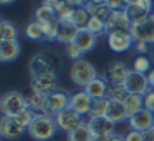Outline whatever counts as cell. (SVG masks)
Instances as JSON below:
<instances>
[{"label":"cell","instance_id":"8d00e7d4","mask_svg":"<svg viewBox=\"0 0 154 141\" xmlns=\"http://www.w3.org/2000/svg\"><path fill=\"white\" fill-rule=\"evenodd\" d=\"M144 108L154 114V90H150L144 96Z\"/></svg>","mask_w":154,"mask_h":141},{"label":"cell","instance_id":"9a60e30c","mask_svg":"<svg viewBox=\"0 0 154 141\" xmlns=\"http://www.w3.org/2000/svg\"><path fill=\"white\" fill-rule=\"evenodd\" d=\"M78 27L70 21V20H58L57 24V41L67 45L72 44L78 35Z\"/></svg>","mask_w":154,"mask_h":141},{"label":"cell","instance_id":"ba28073f","mask_svg":"<svg viewBox=\"0 0 154 141\" xmlns=\"http://www.w3.org/2000/svg\"><path fill=\"white\" fill-rule=\"evenodd\" d=\"M69 102H70V96L63 92V90H55L51 95L47 96V107L44 114H48L51 117H55L58 113L64 111L69 108Z\"/></svg>","mask_w":154,"mask_h":141},{"label":"cell","instance_id":"e0dca14e","mask_svg":"<svg viewBox=\"0 0 154 141\" xmlns=\"http://www.w3.org/2000/svg\"><path fill=\"white\" fill-rule=\"evenodd\" d=\"M91 102H93V99L82 90V92H78L75 95H70L69 108L73 110L75 113H78L79 116H85V114L90 113Z\"/></svg>","mask_w":154,"mask_h":141},{"label":"cell","instance_id":"83f0119b","mask_svg":"<svg viewBox=\"0 0 154 141\" xmlns=\"http://www.w3.org/2000/svg\"><path fill=\"white\" fill-rule=\"evenodd\" d=\"M90 14L87 12L85 6H76V9L73 11L72 17H70V21L78 27V29H85L88 21H90Z\"/></svg>","mask_w":154,"mask_h":141},{"label":"cell","instance_id":"4dcf8cb0","mask_svg":"<svg viewBox=\"0 0 154 141\" xmlns=\"http://www.w3.org/2000/svg\"><path fill=\"white\" fill-rule=\"evenodd\" d=\"M132 71H135V72H138V74L147 75V72L151 71V60L148 59V56H141V54H139V56L133 60Z\"/></svg>","mask_w":154,"mask_h":141},{"label":"cell","instance_id":"d590c367","mask_svg":"<svg viewBox=\"0 0 154 141\" xmlns=\"http://www.w3.org/2000/svg\"><path fill=\"white\" fill-rule=\"evenodd\" d=\"M82 54H84V53H82L79 48L76 47L73 42L66 45V56H67V57L72 60V63H73V62H78V60H81V59H82Z\"/></svg>","mask_w":154,"mask_h":141},{"label":"cell","instance_id":"6da1fadb","mask_svg":"<svg viewBox=\"0 0 154 141\" xmlns=\"http://www.w3.org/2000/svg\"><path fill=\"white\" fill-rule=\"evenodd\" d=\"M57 131L58 126L55 123V119L44 113L35 114L32 125L27 128V134L35 141H50L55 137Z\"/></svg>","mask_w":154,"mask_h":141},{"label":"cell","instance_id":"9c48e42d","mask_svg":"<svg viewBox=\"0 0 154 141\" xmlns=\"http://www.w3.org/2000/svg\"><path fill=\"white\" fill-rule=\"evenodd\" d=\"M27 132V128H24L15 117H0V137L5 140H18Z\"/></svg>","mask_w":154,"mask_h":141},{"label":"cell","instance_id":"4316f807","mask_svg":"<svg viewBox=\"0 0 154 141\" xmlns=\"http://www.w3.org/2000/svg\"><path fill=\"white\" fill-rule=\"evenodd\" d=\"M109 107V98H100V99H93L91 108L88 113V117H106Z\"/></svg>","mask_w":154,"mask_h":141},{"label":"cell","instance_id":"8fae6325","mask_svg":"<svg viewBox=\"0 0 154 141\" xmlns=\"http://www.w3.org/2000/svg\"><path fill=\"white\" fill-rule=\"evenodd\" d=\"M124 87L127 89V92L130 95H141V96H145L151 90L147 75L138 74L135 71H130V74H129V77L124 83Z\"/></svg>","mask_w":154,"mask_h":141},{"label":"cell","instance_id":"4fadbf2b","mask_svg":"<svg viewBox=\"0 0 154 141\" xmlns=\"http://www.w3.org/2000/svg\"><path fill=\"white\" fill-rule=\"evenodd\" d=\"M135 39L130 33H123V32H115V33H108V47L114 53H126L127 50L133 47Z\"/></svg>","mask_w":154,"mask_h":141},{"label":"cell","instance_id":"277c9868","mask_svg":"<svg viewBox=\"0 0 154 141\" xmlns=\"http://www.w3.org/2000/svg\"><path fill=\"white\" fill-rule=\"evenodd\" d=\"M130 35L135 42H147L154 45V14H148L144 18L133 21Z\"/></svg>","mask_w":154,"mask_h":141},{"label":"cell","instance_id":"7402d4cb","mask_svg":"<svg viewBox=\"0 0 154 141\" xmlns=\"http://www.w3.org/2000/svg\"><path fill=\"white\" fill-rule=\"evenodd\" d=\"M106 117H108L114 125H118V123H123V122L129 120V116H127V113H126L124 105H123L121 102L111 101V99H109V107H108Z\"/></svg>","mask_w":154,"mask_h":141},{"label":"cell","instance_id":"1f68e13d","mask_svg":"<svg viewBox=\"0 0 154 141\" xmlns=\"http://www.w3.org/2000/svg\"><path fill=\"white\" fill-rule=\"evenodd\" d=\"M85 29H88L91 33H94L97 38H100L103 35H106L108 36V30H106V23L100 20V18H90V21H88V24H87V27Z\"/></svg>","mask_w":154,"mask_h":141},{"label":"cell","instance_id":"f1b7e54d","mask_svg":"<svg viewBox=\"0 0 154 141\" xmlns=\"http://www.w3.org/2000/svg\"><path fill=\"white\" fill-rule=\"evenodd\" d=\"M26 36L32 41H45V35H44V30H42V26L38 23V21H30L27 26H26Z\"/></svg>","mask_w":154,"mask_h":141},{"label":"cell","instance_id":"3957f363","mask_svg":"<svg viewBox=\"0 0 154 141\" xmlns=\"http://www.w3.org/2000/svg\"><path fill=\"white\" fill-rule=\"evenodd\" d=\"M69 75H70L72 83H75L79 87H85L88 83H91L94 78H97V71L90 62L81 59V60L72 63Z\"/></svg>","mask_w":154,"mask_h":141},{"label":"cell","instance_id":"ac0fdd59","mask_svg":"<svg viewBox=\"0 0 154 141\" xmlns=\"http://www.w3.org/2000/svg\"><path fill=\"white\" fill-rule=\"evenodd\" d=\"M97 39L99 38L94 33H91L88 29H79L73 44L85 54V53H90L94 50V47L97 45Z\"/></svg>","mask_w":154,"mask_h":141},{"label":"cell","instance_id":"b9f144b4","mask_svg":"<svg viewBox=\"0 0 154 141\" xmlns=\"http://www.w3.org/2000/svg\"><path fill=\"white\" fill-rule=\"evenodd\" d=\"M142 140L144 141H154V128L142 132Z\"/></svg>","mask_w":154,"mask_h":141},{"label":"cell","instance_id":"7bdbcfd3","mask_svg":"<svg viewBox=\"0 0 154 141\" xmlns=\"http://www.w3.org/2000/svg\"><path fill=\"white\" fill-rule=\"evenodd\" d=\"M147 78H148V84H150V89L154 90V68L147 74Z\"/></svg>","mask_w":154,"mask_h":141},{"label":"cell","instance_id":"ffe728a7","mask_svg":"<svg viewBox=\"0 0 154 141\" xmlns=\"http://www.w3.org/2000/svg\"><path fill=\"white\" fill-rule=\"evenodd\" d=\"M108 90H109V84L105 80V77H97L94 78L91 83H88L84 87V92L88 95L91 99H100V98H106L108 96Z\"/></svg>","mask_w":154,"mask_h":141},{"label":"cell","instance_id":"44dd1931","mask_svg":"<svg viewBox=\"0 0 154 141\" xmlns=\"http://www.w3.org/2000/svg\"><path fill=\"white\" fill-rule=\"evenodd\" d=\"M21 54L18 41H0V62H14Z\"/></svg>","mask_w":154,"mask_h":141},{"label":"cell","instance_id":"e575fe53","mask_svg":"<svg viewBox=\"0 0 154 141\" xmlns=\"http://www.w3.org/2000/svg\"><path fill=\"white\" fill-rule=\"evenodd\" d=\"M35 114L36 113H33L32 110H29V108H26L21 114H18L15 119L24 126V128H29L30 125H32V122H33V119H35Z\"/></svg>","mask_w":154,"mask_h":141},{"label":"cell","instance_id":"d6986e66","mask_svg":"<svg viewBox=\"0 0 154 141\" xmlns=\"http://www.w3.org/2000/svg\"><path fill=\"white\" fill-rule=\"evenodd\" d=\"M35 21L39 24H52L58 21V17L54 11L52 2H44L36 11H35Z\"/></svg>","mask_w":154,"mask_h":141},{"label":"cell","instance_id":"f35d334b","mask_svg":"<svg viewBox=\"0 0 154 141\" xmlns=\"http://www.w3.org/2000/svg\"><path fill=\"white\" fill-rule=\"evenodd\" d=\"M93 141H124V137L114 134V135H94Z\"/></svg>","mask_w":154,"mask_h":141},{"label":"cell","instance_id":"8992f818","mask_svg":"<svg viewBox=\"0 0 154 141\" xmlns=\"http://www.w3.org/2000/svg\"><path fill=\"white\" fill-rule=\"evenodd\" d=\"M106 23V30L108 33H115V32H123V33H130L133 21L127 15L126 9L121 11H112L111 15L108 17Z\"/></svg>","mask_w":154,"mask_h":141},{"label":"cell","instance_id":"484cf974","mask_svg":"<svg viewBox=\"0 0 154 141\" xmlns=\"http://www.w3.org/2000/svg\"><path fill=\"white\" fill-rule=\"evenodd\" d=\"M93 138H94V135L90 131L87 122H84L75 131H72L70 134H67V141H93Z\"/></svg>","mask_w":154,"mask_h":141},{"label":"cell","instance_id":"d4e9b609","mask_svg":"<svg viewBox=\"0 0 154 141\" xmlns=\"http://www.w3.org/2000/svg\"><path fill=\"white\" fill-rule=\"evenodd\" d=\"M123 105L126 108L127 116L132 117L138 111L144 110V96H141V95H129L127 99L123 102Z\"/></svg>","mask_w":154,"mask_h":141},{"label":"cell","instance_id":"603a6c76","mask_svg":"<svg viewBox=\"0 0 154 141\" xmlns=\"http://www.w3.org/2000/svg\"><path fill=\"white\" fill-rule=\"evenodd\" d=\"M26 98V107L29 110H32L33 113H44L45 107H47V96L41 93H36L33 90H30L27 95H24Z\"/></svg>","mask_w":154,"mask_h":141},{"label":"cell","instance_id":"5bb4252c","mask_svg":"<svg viewBox=\"0 0 154 141\" xmlns=\"http://www.w3.org/2000/svg\"><path fill=\"white\" fill-rule=\"evenodd\" d=\"M129 125L130 129L138 131V132H145L148 129L154 128V114L148 110H141L132 117H129Z\"/></svg>","mask_w":154,"mask_h":141},{"label":"cell","instance_id":"d6a6232c","mask_svg":"<svg viewBox=\"0 0 154 141\" xmlns=\"http://www.w3.org/2000/svg\"><path fill=\"white\" fill-rule=\"evenodd\" d=\"M129 92L124 86H109V90H108V98L111 101H117V102H124L129 96Z\"/></svg>","mask_w":154,"mask_h":141},{"label":"cell","instance_id":"52a82bcc","mask_svg":"<svg viewBox=\"0 0 154 141\" xmlns=\"http://www.w3.org/2000/svg\"><path fill=\"white\" fill-rule=\"evenodd\" d=\"M130 71L124 62H112L105 69V80L109 86H124Z\"/></svg>","mask_w":154,"mask_h":141},{"label":"cell","instance_id":"7a4b0ae2","mask_svg":"<svg viewBox=\"0 0 154 141\" xmlns=\"http://www.w3.org/2000/svg\"><path fill=\"white\" fill-rule=\"evenodd\" d=\"M26 108V98L18 90L6 92L0 98V113L5 117H17Z\"/></svg>","mask_w":154,"mask_h":141},{"label":"cell","instance_id":"7c38bea8","mask_svg":"<svg viewBox=\"0 0 154 141\" xmlns=\"http://www.w3.org/2000/svg\"><path fill=\"white\" fill-rule=\"evenodd\" d=\"M57 86H58V81H57L55 74H48V75H42V77L30 80V89L36 93L45 95V96L58 90Z\"/></svg>","mask_w":154,"mask_h":141},{"label":"cell","instance_id":"74e56055","mask_svg":"<svg viewBox=\"0 0 154 141\" xmlns=\"http://www.w3.org/2000/svg\"><path fill=\"white\" fill-rule=\"evenodd\" d=\"M105 3H106V6H108L111 11H121V9H126V2H121V0H106Z\"/></svg>","mask_w":154,"mask_h":141},{"label":"cell","instance_id":"30bf717a","mask_svg":"<svg viewBox=\"0 0 154 141\" xmlns=\"http://www.w3.org/2000/svg\"><path fill=\"white\" fill-rule=\"evenodd\" d=\"M54 119H55V123H57L58 129L63 131V132H66V134H70V132L75 131L79 125L84 123L82 116H79L78 113H75V111L70 110V108H67V110L58 113Z\"/></svg>","mask_w":154,"mask_h":141},{"label":"cell","instance_id":"f546056e","mask_svg":"<svg viewBox=\"0 0 154 141\" xmlns=\"http://www.w3.org/2000/svg\"><path fill=\"white\" fill-rule=\"evenodd\" d=\"M126 12H127V15L130 17L132 21H138V20L144 18L145 15H148V12L145 9H142L141 6H138L135 0L126 2Z\"/></svg>","mask_w":154,"mask_h":141},{"label":"cell","instance_id":"ee69618b","mask_svg":"<svg viewBox=\"0 0 154 141\" xmlns=\"http://www.w3.org/2000/svg\"><path fill=\"white\" fill-rule=\"evenodd\" d=\"M3 23H5V21L0 18V39H2V32H3Z\"/></svg>","mask_w":154,"mask_h":141},{"label":"cell","instance_id":"bcb514c9","mask_svg":"<svg viewBox=\"0 0 154 141\" xmlns=\"http://www.w3.org/2000/svg\"><path fill=\"white\" fill-rule=\"evenodd\" d=\"M0 98H2V96H0Z\"/></svg>","mask_w":154,"mask_h":141},{"label":"cell","instance_id":"cb8c5ba5","mask_svg":"<svg viewBox=\"0 0 154 141\" xmlns=\"http://www.w3.org/2000/svg\"><path fill=\"white\" fill-rule=\"evenodd\" d=\"M85 9H87V12L90 14V17H93V18H100L103 21H106L108 17H109L111 12H112V11L106 6L105 2H97V0H94V2H87Z\"/></svg>","mask_w":154,"mask_h":141},{"label":"cell","instance_id":"2e32d148","mask_svg":"<svg viewBox=\"0 0 154 141\" xmlns=\"http://www.w3.org/2000/svg\"><path fill=\"white\" fill-rule=\"evenodd\" d=\"M87 125L93 135H114L115 125L108 117H88Z\"/></svg>","mask_w":154,"mask_h":141},{"label":"cell","instance_id":"836d02e7","mask_svg":"<svg viewBox=\"0 0 154 141\" xmlns=\"http://www.w3.org/2000/svg\"><path fill=\"white\" fill-rule=\"evenodd\" d=\"M17 38H18V30H17L15 24L11 21H5L0 41H17Z\"/></svg>","mask_w":154,"mask_h":141},{"label":"cell","instance_id":"60d3db41","mask_svg":"<svg viewBox=\"0 0 154 141\" xmlns=\"http://www.w3.org/2000/svg\"><path fill=\"white\" fill-rule=\"evenodd\" d=\"M150 44H147V42H135V50L138 51V53H141V56H145V53H148V50H150Z\"/></svg>","mask_w":154,"mask_h":141},{"label":"cell","instance_id":"f6af8a7d","mask_svg":"<svg viewBox=\"0 0 154 141\" xmlns=\"http://www.w3.org/2000/svg\"><path fill=\"white\" fill-rule=\"evenodd\" d=\"M153 14H154V6H153Z\"/></svg>","mask_w":154,"mask_h":141},{"label":"cell","instance_id":"5b68a950","mask_svg":"<svg viewBox=\"0 0 154 141\" xmlns=\"http://www.w3.org/2000/svg\"><path fill=\"white\" fill-rule=\"evenodd\" d=\"M29 72H30L32 78H38L42 75H48V74H55L54 59L45 51L36 53L29 62Z\"/></svg>","mask_w":154,"mask_h":141},{"label":"cell","instance_id":"ab89813d","mask_svg":"<svg viewBox=\"0 0 154 141\" xmlns=\"http://www.w3.org/2000/svg\"><path fill=\"white\" fill-rule=\"evenodd\" d=\"M124 141H144L142 140V132H138V131L130 129V131L124 135Z\"/></svg>","mask_w":154,"mask_h":141}]
</instances>
